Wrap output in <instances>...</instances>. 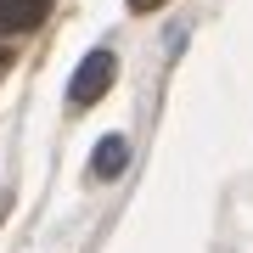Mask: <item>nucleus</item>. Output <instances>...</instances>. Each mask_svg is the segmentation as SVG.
<instances>
[{
	"label": "nucleus",
	"mask_w": 253,
	"mask_h": 253,
	"mask_svg": "<svg viewBox=\"0 0 253 253\" xmlns=\"http://www.w3.org/2000/svg\"><path fill=\"white\" fill-rule=\"evenodd\" d=\"M163 0H129V11H158Z\"/></svg>",
	"instance_id": "nucleus-4"
},
{
	"label": "nucleus",
	"mask_w": 253,
	"mask_h": 253,
	"mask_svg": "<svg viewBox=\"0 0 253 253\" xmlns=\"http://www.w3.org/2000/svg\"><path fill=\"white\" fill-rule=\"evenodd\" d=\"M124 163H129V146H124V135H101V141H96V152H90L96 180H118V174H124Z\"/></svg>",
	"instance_id": "nucleus-3"
},
{
	"label": "nucleus",
	"mask_w": 253,
	"mask_h": 253,
	"mask_svg": "<svg viewBox=\"0 0 253 253\" xmlns=\"http://www.w3.org/2000/svg\"><path fill=\"white\" fill-rule=\"evenodd\" d=\"M56 0H0V28L6 34H28V28H40L51 17Z\"/></svg>",
	"instance_id": "nucleus-2"
},
{
	"label": "nucleus",
	"mask_w": 253,
	"mask_h": 253,
	"mask_svg": "<svg viewBox=\"0 0 253 253\" xmlns=\"http://www.w3.org/2000/svg\"><path fill=\"white\" fill-rule=\"evenodd\" d=\"M113 79H118V56H113V51H90L79 68H73L68 101H73V107H96V101L113 90Z\"/></svg>",
	"instance_id": "nucleus-1"
},
{
	"label": "nucleus",
	"mask_w": 253,
	"mask_h": 253,
	"mask_svg": "<svg viewBox=\"0 0 253 253\" xmlns=\"http://www.w3.org/2000/svg\"><path fill=\"white\" fill-rule=\"evenodd\" d=\"M6 68H11V51H6V45H0V73H6Z\"/></svg>",
	"instance_id": "nucleus-5"
}]
</instances>
